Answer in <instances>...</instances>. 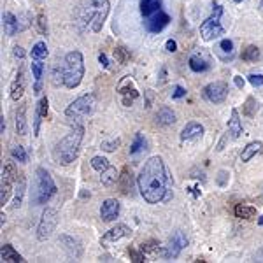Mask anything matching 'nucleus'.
<instances>
[{
	"instance_id": "nucleus-1",
	"label": "nucleus",
	"mask_w": 263,
	"mask_h": 263,
	"mask_svg": "<svg viewBox=\"0 0 263 263\" xmlns=\"http://www.w3.org/2000/svg\"><path fill=\"white\" fill-rule=\"evenodd\" d=\"M141 197L147 203H167L174 197V181L162 156H151L144 162L137 176Z\"/></svg>"
},
{
	"instance_id": "nucleus-2",
	"label": "nucleus",
	"mask_w": 263,
	"mask_h": 263,
	"mask_svg": "<svg viewBox=\"0 0 263 263\" xmlns=\"http://www.w3.org/2000/svg\"><path fill=\"white\" fill-rule=\"evenodd\" d=\"M109 9H111L109 0H79L72 14V23L79 33H84L86 30L99 33L104 28Z\"/></svg>"
},
{
	"instance_id": "nucleus-3",
	"label": "nucleus",
	"mask_w": 263,
	"mask_h": 263,
	"mask_svg": "<svg viewBox=\"0 0 263 263\" xmlns=\"http://www.w3.org/2000/svg\"><path fill=\"white\" fill-rule=\"evenodd\" d=\"M84 139V126H76L72 128L65 137L54 147V160L62 165H70L78 158L79 149H81V142Z\"/></svg>"
},
{
	"instance_id": "nucleus-4",
	"label": "nucleus",
	"mask_w": 263,
	"mask_h": 263,
	"mask_svg": "<svg viewBox=\"0 0 263 263\" xmlns=\"http://www.w3.org/2000/svg\"><path fill=\"white\" fill-rule=\"evenodd\" d=\"M58 188L54 184L51 174L44 167L35 168V181H33V193H32V203L33 205H44L51 198L57 195Z\"/></svg>"
},
{
	"instance_id": "nucleus-5",
	"label": "nucleus",
	"mask_w": 263,
	"mask_h": 263,
	"mask_svg": "<svg viewBox=\"0 0 263 263\" xmlns=\"http://www.w3.org/2000/svg\"><path fill=\"white\" fill-rule=\"evenodd\" d=\"M65 88L74 90L81 84L84 78V58L83 53L78 49H72L65 54Z\"/></svg>"
},
{
	"instance_id": "nucleus-6",
	"label": "nucleus",
	"mask_w": 263,
	"mask_h": 263,
	"mask_svg": "<svg viewBox=\"0 0 263 263\" xmlns=\"http://www.w3.org/2000/svg\"><path fill=\"white\" fill-rule=\"evenodd\" d=\"M223 12H224V7L221 6V4L216 2L213 6V12H211V16L200 25V35H202L203 41L209 42V41H214V39H218V37L224 35V27L221 25Z\"/></svg>"
},
{
	"instance_id": "nucleus-7",
	"label": "nucleus",
	"mask_w": 263,
	"mask_h": 263,
	"mask_svg": "<svg viewBox=\"0 0 263 263\" xmlns=\"http://www.w3.org/2000/svg\"><path fill=\"white\" fill-rule=\"evenodd\" d=\"M97 105V97L93 93H84V95L78 97L69 107L65 109V116L70 121H79L84 116H90L95 111Z\"/></svg>"
},
{
	"instance_id": "nucleus-8",
	"label": "nucleus",
	"mask_w": 263,
	"mask_h": 263,
	"mask_svg": "<svg viewBox=\"0 0 263 263\" xmlns=\"http://www.w3.org/2000/svg\"><path fill=\"white\" fill-rule=\"evenodd\" d=\"M58 211L53 209V207H46L44 211H42V216H41V221L37 224V239L41 240V242H44V240H48L51 235H53V232L57 230V224H58Z\"/></svg>"
},
{
	"instance_id": "nucleus-9",
	"label": "nucleus",
	"mask_w": 263,
	"mask_h": 263,
	"mask_svg": "<svg viewBox=\"0 0 263 263\" xmlns=\"http://www.w3.org/2000/svg\"><path fill=\"white\" fill-rule=\"evenodd\" d=\"M186 246H188V237L184 235V232L182 230H176L171 235V239H168V244L165 246L162 256L165 258V260H176Z\"/></svg>"
},
{
	"instance_id": "nucleus-10",
	"label": "nucleus",
	"mask_w": 263,
	"mask_h": 263,
	"mask_svg": "<svg viewBox=\"0 0 263 263\" xmlns=\"http://www.w3.org/2000/svg\"><path fill=\"white\" fill-rule=\"evenodd\" d=\"M202 93H203V99L209 100L211 104H223L228 97V86L223 81H214L207 84Z\"/></svg>"
},
{
	"instance_id": "nucleus-11",
	"label": "nucleus",
	"mask_w": 263,
	"mask_h": 263,
	"mask_svg": "<svg viewBox=\"0 0 263 263\" xmlns=\"http://www.w3.org/2000/svg\"><path fill=\"white\" fill-rule=\"evenodd\" d=\"M130 233H132L130 227H126V224H123V223L116 224V227H112L111 230H107L100 237V246L102 248H109V246L118 242V240L125 239V237H130Z\"/></svg>"
},
{
	"instance_id": "nucleus-12",
	"label": "nucleus",
	"mask_w": 263,
	"mask_h": 263,
	"mask_svg": "<svg viewBox=\"0 0 263 263\" xmlns=\"http://www.w3.org/2000/svg\"><path fill=\"white\" fill-rule=\"evenodd\" d=\"M171 21H172L171 16L160 9L158 12H155V14H151L149 18H147L146 30L149 33H160L165 27H168V23H171Z\"/></svg>"
},
{
	"instance_id": "nucleus-13",
	"label": "nucleus",
	"mask_w": 263,
	"mask_h": 263,
	"mask_svg": "<svg viewBox=\"0 0 263 263\" xmlns=\"http://www.w3.org/2000/svg\"><path fill=\"white\" fill-rule=\"evenodd\" d=\"M118 93H120L121 102H123V105H125V107H130V105L139 99L137 88L134 86V83H132L130 79H125V81L118 86Z\"/></svg>"
},
{
	"instance_id": "nucleus-14",
	"label": "nucleus",
	"mask_w": 263,
	"mask_h": 263,
	"mask_svg": "<svg viewBox=\"0 0 263 263\" xmlns=\"http://www.w3.org/2000/svg\"><path fill=\"white\" fill-rule=\"evenodd\" d=\"M118 216H120V202H118L116 198H107V200L102 202V207H100L102 221H105V223L114 221Z\"/></svg>"
},
{
	"instance_id": "nucleus-15",
	"label": "nucleus",
	"mask_w": 263,
	"mask_h": 263,
	"mask_svg": "<svg viewBox=\"0 0 263 263\" xmlns=\"http://www.w3.org/2000/svg\"><path fill=\"white\" fill-rule=\"evenodd\" d=\"M60 244L70 258H74V260L81 258L83 246L78 239H74V237H70V235H60Z\"/></svg>"
},
{
	"instance_id": "nucleus-16",
	"label": "nucleus",
	"mask_w": 263,
	"mask_h": 263,
	"mask_svg": "<svg viewBox=\"0 0 263 263\" xmlns=\"http://www.w3.org/2000/svg\"><path fill=\"white\" fill-rule=\"evenodd\" d=\"M203 135V126L198 121H190L184 125V128L181 132V141L182 142H193L198 141Z\"/></svg>"
},
{
	"instance_id": "nucleus-17",
	"label": "nucleus",
	"mask_w": 263,
	"mask_h": 263,
	"mask_svg": "<svg viewBox=\"0 0 263 263\" xmlns=\"http://www.w3.org/2000/svg\"><path fill=\"white\" fill-rule=\"evenodd\" d=\"M2 25H4V32H6L7 37H12L16 33H21L20 28V16L12 14V12H4L2 14Z\"/></svg>"
},
{
	"instance_id": "nucleus-18",
	"label": "nucleus",
	"mask_w": 263,
	"mask_h": 263,
	"mask_svg": "<svg viewBox=\"0 0 263 263\" xmlns=\"http://www.w3.org/2000/svg\"><path fill=\"white\" fill-rule=\"evenodd\" d=\"M190 69L193 72H197V74H200V72H205L211 69V60L205 57V54L202 53H195L190 57V62H188Z\"/></svg>"
},
{
	"instance_id": "nucleus-19",
	"label": "nucleus",
	"mask_w": 263,
	"mask_h": 263,
	"mask_svg": "<svg viewBox=\"0 0 263 263\" xmlns=\"http://www.w3.org/2000/svg\"><path fill=\"white\" fill-rule=\"evenodd\" d=\"M156 125L158 126H171L176 123V112L172 111L171 107H160L158 112H156Z\"/></svg>"
},
{
	"instance_id": "nucleus-20",
	"label": "nucleus",
	"mask_w": 263,
	"mask_h": 263,
	"mask_svg": "<svg viewBox=\"0 0 263 263\" xmlns=\"http://www.w3.org/2000/svg\"><path fill=\"white\" fill-rule=\"evenodd\" d=\"M228 132L232 134V139H239L240 135L244 134L242 121H240V116L237 109H232V116H230V120H228Z\"/></svg>"
},
{
	"instance_id": "nucleus-21",
	"label": "nucleus",
	"mask_w": 263,
	"mask_h": 263,
	"mask_svg": "<svg viewBox=\"0 0 263 263\" xmlns=\"http://www.w3.org/2000/svg\"><path fill=\"white\" fill-rule=\"evenodd\" d=\"M32 76L35 79V86H33V91L39 93L41 91V86H42V76H44V70H46V65L42 63V60H33L32 65Z\"/></svg>"
},
{
	"instance_id": "nucleus-22",
	"label": "nucleus",
	"mask_w": 263,
	"mask_h": 263,
	"mask_svg": "<svg viewBox=\"0 0 263 263\" xmlns=\"http://www.w3.org/2000/svg\"><path fill=\"white\" fill-rule=\"evenodd\" d=\"M14 179H11L9 176L2 174V181H0V203H7L9 202V197H11V192H12V184H14Z\"/></svg>"
},
{
	"instance_id": "nucleus-23",
	"label": "nucleus",
	"mask_w": 263,
	"mask_h": 263,
	"mask_svg": "<svg viewBox=\"0 0 263 263\" xmlns=\"http://www.w3.org/2000/svg\"><path fill=\"white\" fill-rule=\"evenodd\" d=\"M139 9H141V14L149 18L151 14L158 12L162 9V0H141L139 2Z\"/></svg>"
},
{
	"instance_id": "nucleus-24",
	"label": "nucleus",
	"mask_w": 263,
	"mask_h": 263,
	"mask_svg": "<svg viewBox=\"0 0 263 263\" xmlns=\"http://www.w3.org/2000/svg\"><path fill=\"white\" fill-rule=\"evenodd\" d=\"M0 258H2L4 263H18V261H25L23 256L12 248L11 244L2 246V251H0Z\"/></svg>"
},
{
	"instance_id": "nucleus-25",
	"label": "nucleus",
	"mask_w": 263,
	"mask_h": 263,
	"mask_svg": "<svg viewBox=\"0 0 263 263\" xmlns=\"http://www.w3.org/2000/svg\"><path fill=\"white\" fill-rule=\"evenodd\" d=\"M261 149H263V142L261 141L249 142L248 146L242 149V153H240V160H242V162H249V160L254 158L258 153H261Z\"/></svg>"
},
{
	"instance_id": "nucleus-26",
	"label": "nucleus",
	"mask_w": 263,
	"mask_h": 263,
	"mask_svg": "<svg viewBox=\"0 0 263 263\" xmlns=\"http://www.w3.org/2000/svg\"><path fill=\"white\" fill-rule=\"evenodd\" d=\"M100 182L105 186V188H111V186L116 184L118 181H120V172L116 171V167H109L105 168L104 172H100Z\"/></svg>"
},
{
	"instance_id": "nucleus-27",
	"label": "nucleus",
	"mask_w": 263,
	"mask_h": 263,
	"mask_svg": "<svg viewBox=\"0 0 263 263\" xmlns=\"http://www.w3.org/2000/svg\"><path fill=\"white\" fill-rule=\"evenodd\" d=\"M23 91H25V86H23V74H20L16 76V79L12 81L11 84V100H14V102H18L21 97H23Z\"/></svg>"
},
{
	"instance_id": "nucleus-28",
	"label": "nucleus",
	"mask_w": 263,
	"mask_h": 263,
	"mask_svg": "<svg viewBox=\"0 0 263 263\" xmlns=\"http://www.w3.org/2000/svg\"><path fill=\"white\" fill-rule=\"evenodd\" d=\"M235 216L240 219H253L256 216V209L253 205H249V203H237Z\"/></svg>"
},
{
	"instance_id": "nucleus-29",
	"label": "nucleus",
	"mask_w": 263,
	"mask_h": 263,
	"mask_svg": "<svg viewBox=\"0 0 263 263\" xmlns=\"http://www.w3.org/2000/svg\"><path fill=\"white\" fill-rule=\"evenodd\" d=\"M120 188H121V193H128L132 190V171L128 168V165L121 168V174H120Z\"/></svg>"
},
{
	"instance_id": "nucleus-30",
	"label": "nucleus",
	"mask_w": 263,
	"mask_h": 263,
	"mask_svg": "<svg viewBox=\"0 0 263 263\" xmlns=\"http://www.w3.org/2000/svg\"><path fill=\"white\" fill-rule=\"evenodd\" d=\"M48 54H49V51H48V46H46L44 41L35 42L32 51H30L32 60H46V58H48Z\"/></svg>"
},
{
	"instance_id": "nucleus-31",
	"label": "nucleus",
	"mask_w": 263,
	"mask_h": 263,
	"mask_svg": "<svg viewBox=\"0 0 263 263\" xmlns=\"http://www.w3.org/2000/svg\"><path fill=\"white\" fill-rule=\"evenodd\" d=\"M16 134L18 135H27V109L20 107L16 112Z\"/></svg>"
},
{
	"instance_id": "nucleus-32",
	"label": "nucleus",
	"mask_w": 263,
	"mask_h": 263,
	"mask_svg": "<svg viewBox=\"0 0 263 263\" xmlns=\"http://www.w3.org/2000/svg\"><path fill=\"white\" fill-rule=\"evenodd\" d=\"M218 51H219V57L223 60H228V58L233 57V41L232 39H221L218 46Z\"/></svg>"
},
{
	"instance_id": "nucleus-33",
	"label": "nucleus",
	"mask_w": 263,
	"mask_h": 263,
	"mask_svg": "<svg viewBox=\"0 0 263 263\" xmlns=\"http://www.w3.org/2000/svg\"><path fill=\"white\" fill-rule=\"evenodd\" d=\"M25 188H27V182H25V177H20L18 182V190H16L14 200H12V209H18L23 203V197H25Z\"/></svg>"
},
{
	"instance_id": "nucleus-34",
	"label": "nucleus",
	"mask_w": 263,
	"mask_h": 263,
	"mask_svg": "<svg viewBox=\"0 0 263 263\" xmlns=\"http://www.w3.org/2000/svg\"><path fill=\"white\" fill-rule=\"evenodd\" d=\"M240 58H242L244 62H256L258 58H260V49H258V46H253V44L248 46V48H244Z\"/></svg>"
},
{
	"instance_id": "nucleus-35",
	"label": "nucleus",
	"mask_w": 263,
	"mask_h": 263,
	"mask_svg": "<svg viewBox=\"0 0 263 263\" xmlns=\"http://www.w3.org/2000/svg\"><path fill=\"white\" fill-rule=\"evenodd\" d=\"M51 83H53V86H65V69L58 65L54 67L53 74H51Z\"/></svg>"
},
{
	"instance_id": "nucleus-36",
	"label": "nucleus",
	"mask_w": 263,
	"mask_h": 263,
	"mask_svg": "<svg viewBox=\"0 0 263 263\" xmlns=\"http://www.w3.org/2000/svg\"><path fill=\"white\" fill-rule=\"evenodd\" d=\"M114 58L120 65H125L126 62L130 60V51L125 48V46H116L114 48Z\"/></svg>"
},
{
	"instance_id": "nucleus-37",
	"label": "nucleus",
	"mask_w": 263,
	"mask_h": 263,
	"mask_svg": "<svg viewBox=\"0 0 263 263\" xmlns=\"http://www.w3.org/2000/svg\"><path fill=\"white\" fill-rule=\"evenodd\" d=\"M142 149H146V139H144L142 134H137L130 146V155H137V153H141Z\"/></svg>"
},
{
	"instance_id": "nucleus-38",
	"label": "nucleus",
	"mask_w": 263,
	"mask_h": 263,
	"mask_svg": "<svg viewBox=\"0 0 263 263\" xmlns=\"http://www.w3.org/2000/svg\"><path fill=\"white\" fill-rule=\"evenodd\" d=\"M90 163H91V167L95 168L97 172H104L105 168L111 167V165H109V160L105 158V156H93Z\"/></svg>"
},
{
	"instance_id": "nucleus-39",
	"label": "nucleus",
	"mask_w": 263,
	"mask_h": 263,
	"mask_svg": "<svg viewBox=\"0 0 263 263\" xmlns=\"http://www.w3.org/2000/svg\"><path fill=\"white\" fill-rule=\"evenodd\" d=\"M256 109H258V102L254 100L253 97H248V100H246V104H244V109H242L244 116L253 118L254 112H256Z\"/></svg>"
},
{
	"instance_id": "nucleus-40",
	"label": "nucleus",
	"mask_w": 263,
	"mask_h": 263,
	"mask_svg": "<svg viewBox=\"0 0 263 263\" xmlns=\"http://www.w3.org/2000/svg\"><path fill=\"white\" fill-rule=\"evenodd\" d=\"M37 27H39V32L42 35H48V16H46L44 11H39V16H37Z\"/></svg>"
},
{
	"instance_id": "nucleus-41",
	"label": "nucleus",
	"mask_w": 263,
	"mask_h": 263,
	"mask_svg": "<svg viewBox=\"0 0 263 263\" xmlns=\"http://www.w3.org/2000/svg\"><path fill=\"white\" fill-rule=\"evenodd\" d=\"M11 156L16 160V162H27V151H25V147L23 146H14L11 149Z\"/></svg>"
},
{
	"instance_id": "nucleus-42",
	"label": "nucleus",
	"mask_w": 263,
	"mask_h": 263,
	"mask_svg": "<svg viewBox=\"0 0 263 263\" xmlns=\"http://www.w3.org/2000/svg\"><path fill=\"white\" fill-rule=\"evenodd\" d=\"M120 144H121V141L120 139H112V141H105V142H102L100 144V149L102 151H105V153H114L120 147Z\"/></svg>"
},
{
	"instance_id": "nucleus-43",
	"label": "nucleus",
	"mask_w": 263,
	"mask_h": 263,
	"mask_svg": "<svg viewBox=\"0 0 263 263\" xmlns=\"http://www.w3.org/2000/svg\"><path fill=\"white\" fill-rule=\"evenodd\" d=\"M128 254H130V260L134 261V263H142V261H146V253L142 251H137V249H134V248H128Z\"/></svg>"
},
{
	"instance_id": "nucleus-44",
	"label": "nucleus",
	"mask_w": 263,
	"mask_h": 263,
	"mask_svg": "<svg viewBox=\"0 0 263 263\" xmlns=\"http://www.w3.org/2000/svg\"><path fill=\"white\" fill-rule=\"evenodd\" d=\"M2 174L9 176L11 179L18 181V171H16V167H14V162H7L6 165H4V167H2Z\"/></svg>"
},
{
	"instance_id": "nucleus-45",
	"label": "nucleus",
	"mask_w": 263,
	"mask_h": 263,
	"mask_svg": "<svg viewBox=\"0 0 263 263\" xmlns=\"http://www.w3.org/2000/svg\"><path fill=\"white\" fill-rule=\"evenodd\" d=\"M158 246H160L158 240L149 239V240H146V242H142V244H141V249H142L144 253H155L156 249H158Z\"/></svg>"
},
{
	"instance_id": "nucleus-46",
	"label": "nucleus",
	"mask_w": 263,
	"mask_h": 263,
	"mask_svg": "<svg viewBox=\"0 0 263 263\" xmlns=\"http://www.w3.org/2000/svg\"><path fill=\"white\" fill-rule=\"evenodd\" d=\"M248 81L251 83L254 88H260V86H263V74H249Z\"/></svg>"
},
{
	"instance_id": "nucleus-47",
	"label": "nucleus",
	"mask_w": 263,
	"mask_h": 263,
	"mask_svg": "<svg viewBox=\"0 0 263 263\" xmlns=\"http://www.w3.org/2000/svg\"><path fill=\"white\" fill-rule=\"evenodd\" d=\"M182 97H186V88H182L181 84H176L172 91V99H182Z\"/></svg>"
},
{
	"instance_id": "nucleus-48",
	"label": "nucleus",
	"mask_w": 263,
	"mask_h": 263,
	"mask_svg": "<svg viewBox=\"0 0 263 263\" xmlns=\"http://www.w3.org/2000/svg\"><path fill=\"white\" fill-rule=\"evenodd\" d=\"M165 48H167L168 53H176V51H177V42L174 39H168L167 42H165Z\"/></svg>"
},
{
	"instance_id": "nucleus-49",
	"label": "nucleus",
	"mask_w": 263,
	"mask_h": 263,
	"mask_svg": "<svg viewBox=\"0 0 263 263\" xmlns=\"http://www.w3.org/2000/svg\"><path fill=\"white\" fill-rule=\"evenodd\" d=\"M12 54H14L16 58H20V60H23V58H25V49L21 48V46H16V48L12 49Z\"/></svg>"
},
{
	"instance_id": "nucleus-50",
	"label": "nucleus",
	"mask_w": 263,
	"mask_h": 263,
	"mask_svg": "<svg viewBox=\"0 0 263 263\" xmlns=\"http://www.w3.org/2000/svg\"><path fill=\"white\" fill-rule=\"evenodd\" d=\"M99 62H100V65L104 67V69H109V58H107V54H105V53L99 54Z\"/></svg>"
},
{
	"instance_id": "nucleus-51",
	"label": "nucleus",
	"mask_w": 263,
	"mask_h": 263,
	"mask_svg": "<svg viewBox=\"0 0 263 263\" xmlns=\"http://www.w3.org/2000/svg\"><path fill=\"white\" fill-rule=\"evenodd\" d=\"M233 83H235V86L239 88V90H242L244 84H246V81L242 79V76H235V78H233Z\"/></svg>"
},
{
	"instance_id": "nucleus-52",
	"label": "nucleus",
	"mask_w": 263,
	"mask_h": 263,
	"mask_svg": "<svg viewBox=\"0 0 263 263\" xmlns=\"http://www.w3.org/2000/svg\"><path fill=\"white\" fill-rule=\"evenodd\" d=\"M224 177H228V174L224 172V171H221V172H219V177H218V182H219V184H221V186L227 184V181H224Z\"/></svg>"
},
{
	"instance_id": "nucleus-53",
	"label": "nucleus",
	"mask_w": 263,
	"mask_h": 263,
	"mask_svg": "<svg viewBox=\"0 0 263 263\" xmlns=\"http://www.w3.org/2000/svg\"><path fill=\"white\" fill-rule=\"evenodd\" d=\"M254 260H256V261H263V248L260 249V251L256 253V256H254Z\"/></svg>"
},
{
	"instance_id": "nucleus-54",
	"label": "nucleus",
	"mask_w": 263,
	"mask_h": 263,
	"mask_svg": "<svg viewBox=\"0 0 263 263\" xmlns=\"http://www.w3.org/2000/svg\"><path fill=\"white\" fill-rule=\"evenodd\" d=\"M4 130H6V121H4V116H2V121H0V132L4 134Z\"/></svg>"
},
{
	"instance_id": "nucleus-55",
	"label": "nucleus",
	"mask_w": 263,
	"mask_h": 263,
	"mask_svg": "<svg viewBox=\"0 0 263 263\" xmlns=\"http://www.w3.org/2000/svg\"><path fill=\"white\" fill-rule=\"evenodd\" d=\"M258 224H260V227H263V216H260V218H258Z\"/></svg>"
},
{
	"instance_id": "nucleus-56",
	"label": "nucleus",
	"mask_w": 263,
	"mask_h": 263,
	"mask_svg": "<svg viewBox=\"0 0 263 263\" xmlns=\"http://www.w3.org/2000/svg\"><path fill=\"white\" fill-rule=\"evenodd\" d=\"M233 2H235V4H240V2H244V0H233Z\"/></svg>"
},
{
	"instance_id": "nucleus-57",
	"label": "nucleus",
	"mask_w": 263,
	"mask_h": 263,
	"mask_svg": "<svg viewBox=\"0 0 263 263\" xmlns=\"http://www.w3.org/2000/svg\"><path fill=\"white\" fill-rule=\"evenodd\" d=\"M260 7H261V9H263V0H261V2H260Z\"/></svg>"
}]
</instances>
